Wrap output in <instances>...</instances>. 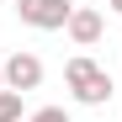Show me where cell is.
<instances>
[{"label":"cell","mask_w":122,"mask_h":122,"mask_svg":"<svg viewBox=\"0 0 122 122\" xmlns=\"http://www.w3.org/2000/svg\"><path fill=\"white\" fill-rule=\"evenodd\" d=\"M0 90H5V80H0Z\"/></svg>","instance_id":"cell-8"},{"label":"cell","mask_w":122,"mask_h":122,"mask_svg":"<svg viewBox=\"0 0 122 122\" xmlns=\"http://www.w3.org/2000/svg\"><path fill=\"white\" fill-rule=\"evenodd\" d=\"M106 5H112V11H117V16H122V0H106Z\"/></svg>","instance_id":"cell-7"},{"label":"cell","mask_w":122,"mask_h":122,"mask_svg":"<svg viewBox=\"0 0 122 122\" xmlns=\"http://www.w3.org/2000/svg\"><path fill=\"white\" fill-rule=\"evenodd\" d=\"M43 58H37L32 48H16L5 64H0V80H5V90H16V96H27V90H37L43 85Z\"/></svg>","instance_id":"cell-3"},{"label":"cell","mask_w":122,"mask_h":122,"mask_svg":"<svg viewBox=\"0 0 122 122\" xmlns=\"http://www.w3.org/2000/svg\"><path fill=\"white\" fill-rule=\"evenodd\" d=\"M64 32H69V43H74V48H96V43H101V32H106V16H101L96 5H74Z\"/></svg>","instance_id":"cell-4"},{"label":"cell","mask_w":122,"mask_h":122,"mask_svg":"<svg viewBox=\"0 0 122 122\" xmlns=\"http://www.w3.org/2000/svg\"><path fill=\"white\" fill-rule=\"evenodd\" d=\"M27 122H69V112L64 106H43V112H32Z\"/></svg>","instance_id":"cell-6"},{"label":"cell","mask_w":122,"mask_h":122,"mask_svg":"<svg viewBox=\"0 0 122 122\" xmlns=\"http://www.w3.org/2000/svg\"><path fill=\"white\" fill-rule=\"evenodd\" d=\"M0 122H21V96L16 90H0Z\"/></svg>","instance_id":"cell-5"},{"label":"cell","mask_w":122,"mask_h":122,"mask_svg":"<svg viewBox=\"0 0 122 122\" xmlns=\"http://www.w3.org/2000/svg\"><path fill=\"white\" fill-rule=\"evenodd\" d=\"M64 85H69V96L80 101V106H112V74L96 64L90 53H74L69 64H64Z\"/></svg>","instance_id":"cell-1"},{"label":"cell","mask_w":122,"mask_h":122,"mask_svg":"<svg viewBox=\"0 0 122 122\" xmlns=\"http://www.w3.org/2000/svg\"><path fill=\"white\" fill-rule=\"evenodd\" d=\"M69 0H16V21L32 32H64L69 27Z\"/></svg>","instance_id":"cell-2"}]
</instances>
